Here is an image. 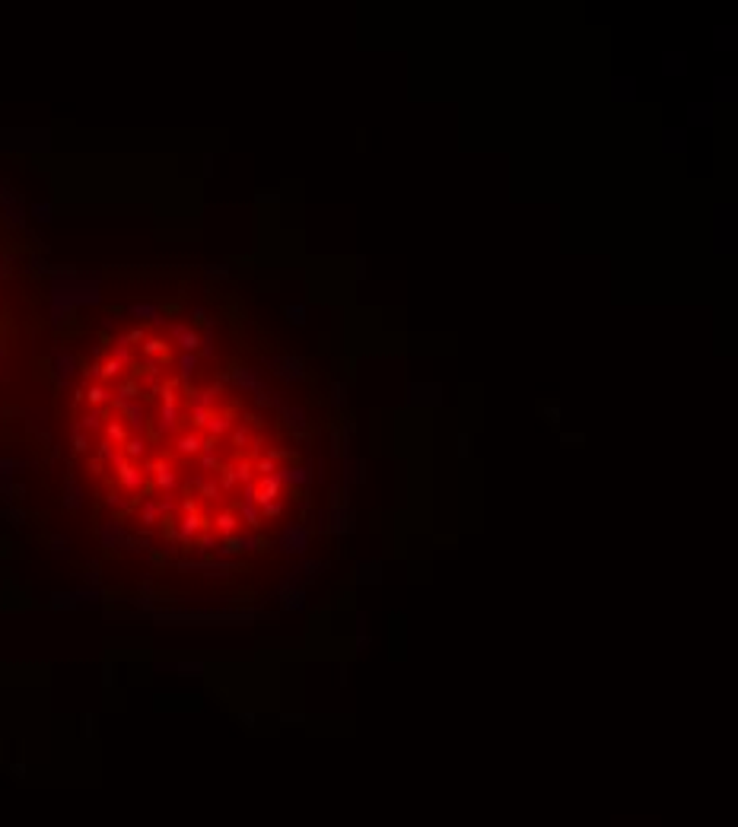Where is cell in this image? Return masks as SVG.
<instances>
[]
</instances>
